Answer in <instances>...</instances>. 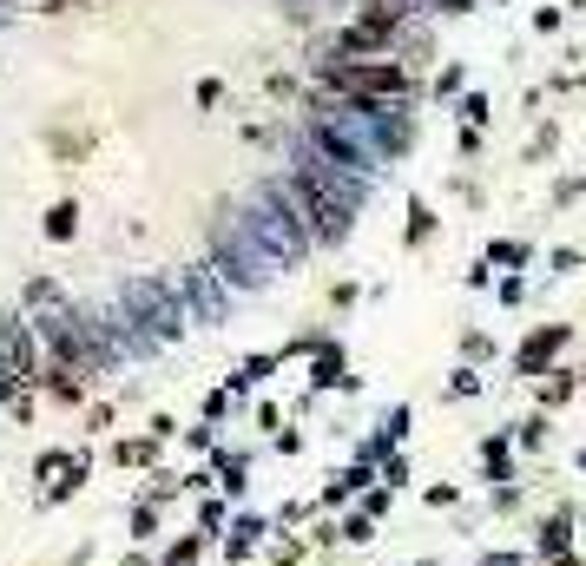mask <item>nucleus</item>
Wrapping results in <instances>:
<instances>
[{"label":"nucleus","instance_id":"7","mask_svg":"<svg viewBox=\"0 0 586 566\" xmlns=\"http://www.w3.org/2000/svg\"><path fill=\"white\" fill-rule=\"evenodd\" d=\"M481 468H488V481H514V448L501 435H488L481 441Z\"/></svg>","mask_w":586,"mask_h":566},{"label":"nucleus","instance_id":"17","mask_svg":"<svg viewBox=\"0 0 586 566\" xmlns=\"http://www.w3.org/2000/svg\"><path fill=\"white\" fill-rule=\"evenodd\" d=\"M73 218H80L73 205H53V211H47V231H53V237H73Z\"/></svg>","mask_w":586,"mask_h":566},{"label":"nucleus","instance_id":"18","mask_svg":"<svg viewBox=\"0 0 586 566\" xmlns=\"http://www.w3.org/2000/svg\"><path fill=\"white\" fill-rule=\"evenodd\" d=\"M389 501H396V494H389V488H382V481H376V488L363 494V514H369V520H382V514H389Z\"/></svg>","mask_w":586,"mask_h":566},{"label":"nucleus","instance_id":"5","mask_svg":"<svg viewBox=\"0 0 586 566\" xmlns=\"http://www.w3.org/2000/svg\"><path fill=\"white\" fill-rule=\"evenodd\" d=\"M573 389H580V376L573 369H547V382H540V415H554L573 402Z\"/></svg>","mask_w":586,"mask_h":566},{"label":"nucleus","instance_id":"3","mask_svg":"<svg viewBox=\"0 0 586 566\" xmlns=\"http://www.w3.org/2000/svg\"><path fill=\"white\" fill-rule=\"evenodd\" d=\"M132 310L145 316V330H159V336H178V310L152 290V283H132Z\"/></svg>","mask_w":586,"mask_h":566},{"label":"nucleus","instance_id":"4","mask_svg":"<svg viewBox=\"0 0 586 566\" xmlns=\"http://www.w3.org/2000/svg\"><path fill=\"white\" fill-rule=\"evenodd\" d=\"M33 382H40L53 402H86V376H80V369H66V362H47V356H40V376H33Z\"/></svg>","mask_w":586,"mask_h":566},{"label":"nucleus","instance_id":"19","mask_svg":"<svg viewBox=\"0 0 586 566\" xmlns=\"http://www.w3.org/2000/svg\"><path fill=\"white\" fill-rule=\"evenodd\" d=\"M402 481H409V461H402V455H389V461H382V488L396 494V488H402Z\"/></svg>","mask_w":586,"mask_h":566},{"label":"nucleus","instance_id":"10","mask_svg":"<svg viewBox=\"0 0 586 566\" xmlns=\"http://www.w3.org/2000/svg\"><path fill=\"white\" fill-rule=\"evenodd\" d=\"M514 448H527V455H540V448H547V415H527V422H521V435H514Z\"/></svg>","mask_w":586,"mask_h":566},{"label":"nucleus","instance_id":"16","mask_svg":"<svg viewBox=\"0 0 586 566\" xmlns=\"http://www.w3.org/2000/svg\"><path fill=\"white\" fill-rule=\"evenodd\" d=\"M218 527H224V501H205V507H198V534H218Z\"/></svg>","mask_w":586,"mask_h":566},{"label":"nucleus","instance_id":"14","mask_svg":"<svg viewBox=\"0 0 586 566\" xmlns=\"http://www.w3.org/2000/svg\"><path fill=\"white\" fill-rule=\"evenodd\" d=\"M152 527H159V501H139V507H132V534L152 540Z\"/></svg>","mask_w":586,"mask_h":566},{"label":"nucleus","instance_id":"22","mask_svg":"<svg viewBox=\"0 0 586 566\" xmlns=\"http://www.w3.org/2000/svg\"><path fill=\"white\" fill-rule=\"evenodd\" d=\"M580 474H586V448H580Z\"/></svg>","mask_w":586,"mask_h":566},{"label":"nucleus","instance_id":"13","mask_svg":"<svg viewBox=\"0 0 586 566\" xmlns=\"http://www.w3.org/2000/svg\"><path fill=\"white\" fill-rule=\"evenodd\" d=\"M428 237H435V211L415 205V211H409V244H428Z\"/></svg>","mask_w":586,"mask_h":566},{"label":"nucleus","instance_id":"11","mask_svg":"<svg viewBox=\"0 0 586 566\" xmlns=\"http://www.w3.org/2000/svg\"><path fill=\"white\" fill-rule=\"evenodd\" d=\"M198 553H205V534H185V540H172V547H165V566H191Z\"/></svg>","mask_w":586,"mask_h":566},{"label":"nucleus","instance_id":"21","mask_svg":"<svg viewBox=\"0 0 586 566\" xmlns=\"http://www.w3.org/2000/svg\"><path fill=\"white\" fill-rule=\"evenodd\" d=\"M40 7H66V0H40Z\"/></svg>","mask_w":586,"mask_h":566},{"label":"nucleus","instance_id":"6","mask_svg":"<svg viewBox=\"0 0 586 566\" xmlns=\"http://www.w3.org/2000/svg\"><path fill=\"white\" fill-rule=\"evenodd\" d=\"M369 481H376V461H356L349 474H336L330 488H323V507H336V501H349V494H363Z\"/></svg>","mask_w":586,"mask_h":566},{"label":"nucleus","instance_id":"8","mask_svg":"<svg viewBox=\"0 0 586 566\" xmlns=\"http://www.w3.org/2000/svg\"><path fill=\"white\" fill-rule=\"evenodd\" d=\"M264 534H270L264 520H257V514H244L238 527H231V540H224V553H231V560H244V553H251V547H257V540H264Z\"/></svg>","mask_w":586,"mask_h":566},{"label":"nucleus","instance_id":"20","mask_svg":"<svg viewBox=\"0 0 586 566\" xmlns=\"http://www.w3.org/2000/svg\"><path fill=\"white\" fill-rule=\"evenodd\" d=\"M422 501H428V507H455V501H461V494H455V488H448V481H435V488H428V494H422Z\"/></svg>","mask_w":586,"mask_h":566},{"label":"nucleus","instance_id":"12","mask_svg":"<svg viewBox=\"0 0 586 566\" xmlns=\"http://www.w3.org/2000/svg\"><path fill=\"white\" fill-rule=\"evenodd\" d=\"M336 540H349V547H363V540H376V520H369V514H349L343 527H336Z\"/></svg>","mask_w":586,"mask_h":566},{"label":"nucleus","instance_id":"2","mask_svg":"<svg viewBox=\"0 0 586 566\" xmlns=\"http://www.w3.org/2000/svg\"><path fill=\"white\" fill-rule=\"evenodd\" d=\"M567 343H573V330H567V323H540V330L527 336L521 349H514V369H521L527 382H534V376H547V369H554V356H560Z\"/></svg>","mask_w":586,"mask_h":566},{"label":"nucleus","instance_id":"15","mask_svg":"<svg viewBox=\"0 0 586 566\" xmlns=\"http://www.w3.org/2000/svg\"><path fill=\"white\" fill-rule=\"evenodd\" d=\"M468 395H481V376H475V369H455V382H448V402H468Z\"/></svg>","mask_w":586,"mask_h":566},{"label":"nucleus","instance_id":"1","mask_svg":"<svg viewBox=\"0 0 586 566\" xmlns=\"http://www.w3.org/2000/svg\"><path fill=\"white\" fill-rule=\"evenodd\" d=\"M323 79H330L336 93H349L356 106H369V99H396V93H409V73H402V66H389V60H369V66H356V60H336V66H323Z\"/></svg>","mask_w":586,"mask_h":566},{"label":"nucleus","instance_id":"9","mask_svg":"<svg viewBox=\"0 0 586 566\" xmlns=\"http://www.w3.org/2000/svg\"><path fill=\"white\" fill-rule=\"evenodd\" d=\"M159 455V441L145 435V441H119V448H112V461H119V468H145V461Z\"/></svg>","mask_w":586,"mask_h":566}]
</instances>
